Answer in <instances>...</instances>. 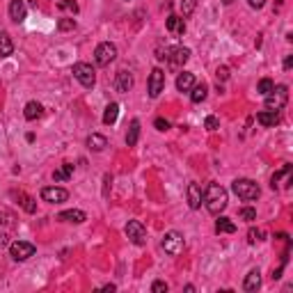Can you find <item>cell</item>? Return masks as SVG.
I'll return each instance as SVG.
<instances>
[{
  "label": "cell",
  "mask_w": 293,
  "mask_h": 293,
  "mask_svg": "<svg viewBox=\"0 0 293 293\" xmlns=\"http://www.w3.org/2000/svg\"><path fill=\"white\" fill-rule=\"evenodd\" d=\"M202 200H204L202 204H204L206 209H209V213H213V216H220L227 209V190L220 183L206 185V190L202 192Z\"/></svg>",
  "instance_id": "1"
},
{
  "label": "cell",
  "mask_w": 293,
  "mask_h": 293,
  "mask_svg": "<svg viewBox=\"0 0 293 293\" xmlns=\"http://www.w3.org/2000/svg\"><path fill=\"white\" fill-rule=\"evenodd\" d=\"M232 190L236 192L241 200H245V202H252V200H257V197L261 195L259 185L254 183L252 179H236V181L232 183Z\"/></svg>",
  "instance_id": "2"
},
{
  "label": "cell",
  "mask_w": 293,
  "mask_h": 293,
  "mask_svg": "<svg viewBox=\"0 0 293 293\" xmlns=\"http://www.w3.org/2000/svg\"><path fill=\"white\" fill-rule=\"evenodd\" d=\"M286 101H288V87L286 85H277V87H273L270 94H266V110L279 113L286 106Z\"/></svg>",
  "instance_id": "3"
},
{
  "label": "cell",
  "mask_w": 293,
  "mask_h": 293,
  "mask_svg": "<svg viewBox=\"0 0 293 293\" xmlns=\"http://www.w3.org/2000/svg\"><path fill=\"white\" fill-rule=\"evenodd\" d=\"M73 78H76L78 82H80L82 87H94V82H96V73H94L92 64H85V62H76L71 69Z\"/></svg>",
  "instance_id": "4"
},
{
  "label": "cell",
  "mask_w": 293,
  "mask_h": 293,
  "mask_svg": "<svg viewBox=\"0 0 293 293\" xmlns=\"http://www.w3.org/2000/svg\"><path fill=\"white\" fill-rule=\"evenodd\" d=\"M115 57H117V46L110 44V41L99 44L96 51H94V60H96L99 67H108L110 62H115Z\"/></svg>",
  "instance_id": "5"
},
{
  "label": "cell",
  "mask_w": 293,
  "mask_h": 293,
  "mask_svg": "<svg viewBox=\"0 0 293 293\" xmlns=\"http://www.w3.org/2000/svg\"><path fill=\"white\" fill-rule=\"evenodd\" d=\"M188 57H190V51L183 46H176V48H167L163 55V60H167V64H170V69H181L188 62Z\"/></svg>",
  "instance_id": "6"
},
{
  "label": "cell",
  "mask_w": 293,
  "mask_h": 293,
  "mask_svg": "<svg viewBox=\"0 0 293 293\" xmlns=\"http://www.w3.org/2000/svg\"><path fill=\"white\" fill-rule=\"evenodd\" d=\"M10 254L14 261H28L30 257H35V245L28 241H14L10 243Z\"/></svg>",
  "instance_id": "7"
},
{
  "label": "cell",
  "mask_w": 293,
  "mask_h": 293,
  "mask_svg": "<svg viewBox=\"0 0 293 293\" xmlns=\"http://www.w3.org/2000/svg\"><path fill=\"white\" fill-rule=\"evenodd\" d=\"M183 236H181L179 232H167L165 234V238H163V250L170 257H176V254H181L183 252Z\"/></svg>",
  "instance_id": "8"
},
{
  "label": "cell",
  "mask_w": 293,
  "mask_h": 293,
  "mask_svg": "<svg viewBox=\"0 0 293 293\" xmlns=\"http://www.w3.org/2000/svg\"><path fill=\"white\" fill-rule=\"evenodd\" d=\"M41 200L48 202V204H62V202L69 200V192L64 190V188L48 185V188H41Z\"/></svg>",
  "instance_id": "9"
},
{
  "label": "cell",
  "mask_w": 293,
  "mask_h": 293,
  "mask_svg": "<svg viewBox=\"0 0 293 293\" xmlns=\"http://www.w3.org/2000/svg\"><path fill=\"white\" fill-rule=\"evenodd\" d=\"M126 236H129L135 245H144V243H147V229H144L142 222L131 220L129 225H126Z\"/></svg>",
  "instance_id": "10"
},
{
  "label": "cell",
  "mask_w": 293,
  "mask_h": 293,
  "mask_svg": "<svg viewBox=\"0 0 293 293\" xmlns=\"http://www.w3.org/2000/svg\"><path fill=\"white\" fill-rule=\"evenodd\" d=\"M165 87V71L163 69H154L149 76V96L156 99Z\"/></svg>",
  "instance_id": "11"
},
{
  "label": "cell",
  "mask_w": 293,
  "mask_h": 293,
  "mask_svg": "<svg viewBox=\"0 0 293 293\" xmlns=\"http://www.w3.org/2000/svg\"><path fill=\"white\" fill-rule=\"evenodd\" d=\"M26 14H28V7L23 0H12L10 3V19L14 23H23L26 21Z\"/></svg>",
  "instance_id": "12"
},
{
  "label": "cell",
  "mask_w": 293,
  "mask_h": 293,
  "mask_svg": "<svg viewBox=\"0 0 293 293\" xmlns=\"http://www.w3.org/2000/svg\"><path fill=\"white\" fill-rule=\"evenodd\" d=\"M133 87V78H131L129 71H117V78H115V89H117L119 94H126L129 89Z\"/></svg>",
  "instance_id": "13"
},
{
  "label": "cell",
  "mask_w": 293,
  "mask_h": 293,
  "mask_svg": "<svg viewBox=\"0 0 293 293\" xmlns=\"http://www.w3.org/2000/svg\"><path fill=\"white\" fill-rule=\"evenodd\" d=\"M259 286H261V273H259V268H254V270L247 273L245 282H243V288H245L247 293H254Z\"/></svg>",
  "instance_id": "14"
},
{
  "label": "cell",
  "mask_w": 293,
  "mask_h": 293,
  "mask_svg": "<svg viewBox=\"0 0 293 293\" xmlns=\"http://www.w3.org/2000/svg\"><path fill=\"white\" fill-rule=\"evenodd\" d=\"M192 85H195V76H192L190 71H181L179 76H176V89H179V92H190Z\"/></svg>",
  "instance_id": "15"
},
{
  "label": "cell",
  "mask_w": 293,
  "mask_h": 293,
  "mask_svg": "<svg viewBox=\"0 0 293 293\" xmlns=\"http://www.w3.org/2000/svg\"><path fill=\"white\" fill-rule=\"evenodd\" d=\"M257 122L261 124V126H266V129H270V126H277L279 124V115L273 113V110H261V113L257 115Z\"/></svg>",
  "instance_id": "16"
},
{
  "label": "cell",
  "mask_w": 293,
  "mask_h": 293,
  "mask_svg": "<svg viewBox=\"0 0 293 293\" xmlns=\"http://www.w3.org/2000/svg\"><path fill=\"white\" fill-rule=\"evenodd\" d=\"M23 115H26L28 122H35V119H39L41 115H44V106H41V103H37V101H28Z\"/></svg>",
  "instance_id": "17"
},
{
  "label": "cell",
  "mask_w": 293,
  "mask_h": 293,
  "mask_svg": "<svg viewBox=\"0 0 293 293\" xmlns=\"http://www.w3.org/2000/svg\"><path fill=\"white\" fill-rule=\"evenodd\" d=\"M57 220H62V222H76V225H80V222L87 220V216H85V211L73 209V211H62L60 216H57Z\"/></svg>",
  "instance_id": "18"
},
{
  "label": "cell",
  "mask_w": 293,
  "mask_h": 293,
  "mask_svg": "<svg viewBox=\"0 0 293 293\" xmlns=\"http://www.w3.org/2000/svg\"><path fill=\"white\" fill-rule=\"evenodd\" d=\"M167 30H170L172 35L181 37V35L185 32V23H183V19H181V16H176V14L167 16Z\"/></svg>",
  "instance_id": "19"
},
{
  "label": "cell",
  "mask_w": 293,
  "mask_h": 293,
  "mask_svg": "<svg viewBox=\"0 0 293 293\" xmlns=\"http://www.w3.org/2000/svg\"><path fill=\"white\" fill-rule=\"evenodd\" d=\"M188 204H190V209L202 206V188L197 183H188Z\"/></svg>",
  "instance_id": "20"
},
{
  "label": "cell",
  "mask_w": 293,
  "mask_h": 293,
  "mask_svg": "<svg viewBox=\"0 0 293 293\" xmlns=\"http://www.w3.org/2000/svg\"><path fill=\"white\" fill-rule=\"evenodd\" d=\"M14 51V44H12V37L5 30L0 32V57H10Z\"/></svg>",
  "instance_id": "21"
},
{
  "label": "cell",
  "mask_w": 293,
  "mask_h": 293,
  "mask_svg": "<svg viewBox=\"0 0 293 293\" xmlns=\"http://www.w3.org/2000/svg\"><path fill=\"white\" fill-rule=\"evenodd\" d=\"M87 147L92 151H103L106 149V147H108V140L103 138V135H99V133H92L87 138Z\"/></svg>",
  "instance_id": "22"
},
{
  "label": "cell",
  "mask_w": 293,
  "mask_h": 293,
  "mask_svg": "<svg viewBox=\"0 0 293 293\" xmlns=\"http://www.w3.org/2000/svg\"><path fill=\"white\" fill-rule=\"evenodd\" d=\"M216 232L218 234H234V232H236V225H234L229 218H222L220 216L216 220Z\"/></svg>",
  "instance_id": "23"
},
{
  "label": "cell",
  "mask_w": 293,
  "mask_h": 293,
  "mask_svg": "<svg viewBox=\"0 0 293 293\" xmlns=\"http://www.w3.org/2000/svg\"><path fill=\"white\" fill-rule=\"evenodd\" d=\"M138 138H140V122L133 119L129 126V133H126V144H129V147H135V144H138Z\"/></svg>",
  "instance_id": "24"
},
{
  "label": "cell",
  "mask_w": 293,
  "mask_h": 293,
  "mask_svg": "<svg viewBox=\"0 0 293 293\" xmlns=\"http://www.w3.org/2000/svg\"><path fill=\"white\" fill-rule=\"evenodd\" d=\"M117 117H119V103H110L108 108H106V113H103V124L113 126L117 122Z\"/></svg>",
  "instance_id": "25"
},
{
  "label": "cell",
  "mask_w": 293,
  "mask_h": 293,
  "mask_svg": "<svg viewBox=\"0 0 293 293\" xmlns=\"http://www.w3.org/2000/svg\"><path fill=\"white\" fill-rule=\"evenodd\" d=\"M71 174H73V165L71 163H64L60 170L53 172V179H55V181H69V179H71Z\"/></svg>",
  "instance_id": "26"
},
{
  "label": "cell",
  "mask_w": 293,
  "mask_h": 293,
  "mask_svg": "<svg viewBox=\"0 0 293 293\" xmlns=\"http://www.w3.org/2000/svg\"><path fill=\"white\" fill-rule=\"evenodd\" d=\"M206 94H209V87H206L204 82H202V85H192V89H190L192 103H202L206 99Z\"/></svg>",
  "instance_id": "27"
},
{
  "label": "cell",
  "mask_w": 293,
  "mask_h": 293,
  "mask_svg": "<svg viewBox=\"0 0 293 293\" xmlns=\"http://www.w3.org/2000/svg\"><path fill=\"white\" fill-rule=\"evenodd\" d=\"M273 87H275V82L270 80V78H261V80H259V85H257V92L266 96V94L273 92Z\"/></svg>",
  "instance_id": "28"
},
{
  "label": "cell",
  "mask_w": 293,
  "mask_h": 293,
  "mask_svg": "<svg viewBox=\"0 0 293 293\" xmlns=\"http://www.w3.org/2000/svg\"><path fill=\"white\" fill-rule=\"evenodd\" d=\"M19 200H21V206H23L28 213H35V211H37V204H35V200H32V197H28V195H23V192H19Z\"/></svg>",
  "instance_id": "29"
},
{
  "label": "cell",
  "mask_w": 293,
  "mask_h": 293,
  "mask_svg": "<svg viewBox=\"0 0 293 293\" xmlns=\"http://www.w3.org/2000/svg\"><path fill=\"white\" fill-rule=\"evenodd\" d=\"M241 220H245V222H252V220H257V209H252V206H245V209H241Z\"/></svg>",
  "instance_id": "30"
},
{
  "label": "cell",
  "mask_w": 293,
  "mask_h": 293,
  "mask_svg": "<svg viewBox=\"0 0 293 293\" xmlns=\"http://www.w3.org/2000/svg\"><path fill=\"white\" fill-rule=\"evenodd\" d=\"M73 28H76V21H73V19H60V21H57V30H60V32L73 30Z\"/></svg>",
  "instance_id": "31"
},
{
  "label": "cell",
  "mask_w": 293,
  "mask_h": 293,
  "mask_svg": "<svg viewBox=\"0 0 293 293\" xmlns=\"http://www.w3.org/2000/svg\"><path fill=\"white\" fill-rule=\"evenodd\" d=\"M195 5H197V0H181V12H183V16H190L192 12H195Z\"/></svg>",
  "instance_id": "32"
},
{
  "label": "cell",
  "mask_w": 293,
  "mask_h": 293,
  "mask_svg": "<svg viewBox=\"0 0 293 293\" xmlns=\"http://www.w3.org/2000/svg\"><path fill=\"white\" fill-rule=\"evenodd\" d=\"M57 10H69V12H73V14H76L78 5H76V0H60V3H57Z\"/></svg>",
  "instance_id": "33"
},
{
  "label": "cell",
  "mask_w": 293,
  "mask_h": 293,
  "mask_svg": "<svg viewBox=\"0 0 293 293\" xmlns=\"http://www.w3.org/2000/svg\"><path fill=\"white\" fill-rule=\"evenodd\" d=\"M288 172H291V165H284V167H282V170H279V172H275V174H273V179H270V188H275V185H277V181L282 179L284 174H288Z\"/></svg>",
  "instance_id": "34"
},
{
  "label": "cell",
  "mask_w": 293,
  "mask_h": 293,
  "mask_svg": "<svg viewBox=\"0 0 293 293\" xmlns=\"http://www.w3.org/2000/svg\"><path fill=\"white\" fill-rule=\"evenodd\" d=\"M218 126H220V122H218V117H213V115H209V117L204 119V129L206 131H218Z\"/></svg>",
  "instance_id": "35"
},
{
  "label": "cell",
  "mask_w": 293,
  "mask_h": 293,
  "mask_svg": "<svg viewBox=\"0 0 293 293\" xmlns=\"http://www.w3.org/2000/svg\"><path fill=\"white\" fill-rule=\"evenodd\" d=\"M261 236H263V234L259 232V229H250V232H247V241H250V243L261 241Z\"/></svg>",
  "instance_id": "36"
},
{
  "label": "cell",
  "mask_w": 293,
  "mask_h": 293,
  "mask_svg": "<svg viewBox=\"0 0 293 293\" xmlns=\"http://www.w3.org/2000/svg\"><path fill=\"white\" fill-rule=\"evenodd\" d=\"M154 126H156L158 131H167V129H170V122H167V119H163V117H158V119L154 122Z\"/></svg>",
  "instance_id": "37"
},
{
  "label": "cell",
  "mask_w": 293,
  "mask_h": 293,
  "mask_svg": "<svg viewBox=\"0 0 293 293\" xmlns=\"http://www.w3.org/2000/svg\"><path fill=\"white\" fill-rule=\"evenodd\" d=\"M151 291H154V293H165V291H167V284L160 282V279H158V282L151 284Z\"/></svg>",
  "instance_id": "38"
},
{
  "label": "cell",
  "mask_w": 293,
  "mask_h": 293,
  "mask_svg": "<svg viewBox=\"0 0 293 293\" xmlns=\"http://www.w3.org/2000/svg\"><path fill=\"white\" fill-rule=\"evenodd\" d=\"M227 78H229V69L220 67V69H218V80H227Z\"/></svg>",
  "instance_id": "39"
},
{
  "label": "cell",
  "mask_w": 293,
  "mask_h": 293,
  "mask_svg": "<svg viewBox=\"0 0 293 293\" xmlns=\"http://www.w3.org/2000/svg\"><path fill=\"white\" fill-rule=\"evenodd\" d=\"M0 222H3V225H10V222H12V213L0 211Z\"/></svg>",
  "instance_id": "40"
},
{
  "label": "cell",
  "mask_w": 293,
  "mask_h": 293,
  "mask_svg": "<svg viewBox=\"0 0 293 293\" xmlns=\"http://www.w3.org/2000/svg\"><path fill=\"white\" fill-rule=\"evenodd\" d=\"M247 3H250V7H254V10H261L266 0H247Z\"/></svg>",
  "instance_id": "41"
},
{
  "label": "cell",
  "mask_w": 293,
  "mask_h": 293,
  "mask_svg": "<svg viewBox=\"0 0 293 293\" xmlns=\"http://www.w3.org/2000/svg\"><path fill=\"white\" fill-rule=\"evenodd\" d=\"M291 67H293V57L288 55L286 60H284V69H286V71H288V69H291Z\"/></svg>",
  "instance_id": "42"
},
{
  "label": "cell",
  "mask_w": 293,
  "mask_h": 293,
  "mask_svg": "<svg viewBox=\"0 0 293 293\" xmlns=\"http://www.w3.org/2000/svg\"><path fill=\"white\" fill-rule=\"evenodd\" d=\"M115 288H117L115 284H106V286H103V291H115Z\"/></svg>",
  "instance_id": "43"
},
{
  "label": "cell",
  "mask_w": 293,
  "mask_h": 293,
  "mask_svg": "<svg viewBox=\"0 0 293 293\" xmlns=\"http://www.w3.org/2000/svg\"><path fill=\"white\" fill-rule=\"evenodd\" d=\"M3 245H7V236H5V234L0 236V247H3Z\"/></svg>",
  "instance_id": "44"
},
{
  "label": "cell",
  "mask_w": 293,
  "mask_h": 293,
  "mask_svg": "<svg viewBox=\"0 0 293 293\" xmlns=\"http://www.w3.org/2000/svg\"><path fill=\"white\" fill-rule=\"evenodd\" d=\"M222 3H225V5H232V3H234V0H222Z\"/></svg>",
  "instance_id": "45"
}]
</instances>
